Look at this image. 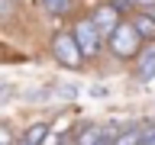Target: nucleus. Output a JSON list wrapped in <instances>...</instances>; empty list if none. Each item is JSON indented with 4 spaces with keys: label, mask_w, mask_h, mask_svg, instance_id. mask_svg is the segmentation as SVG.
Segmentation results:
<instances>
[{
    "label": "nucleus",
    "mask_w": 155,
    "mask_h": 145,
    "mask_svg": "<svg viewBox=\"0 0 155 145\" xmlns=\"http://www.w3.org/2000/svg\"><path fill=\"white\" fill-rule=\"evenodd\" d=\"M145 42L139 39V32H136L133 26H129V19H123L120 26L110 32V39H107V48H110V55H116V58H136L139 55V48H142Z\"/></svg>",
    "instance_id": "1"
},
{
    "label": "nucleus",
    "mask_w": 155,
    "mask_h": 145,
    "mask_svg": "<svg viewBox=\"0 0 155 145\" xmlns=\"http://www.w3.org/2000/svg\"><path fill=\"white\" fill-rule=\"evenodd\" d=\"M52 55H55V61L61 68H68V71H78V68L87 61V58L81 55V48H78L71 32H55V36H52Z\"/></svg>",
    "instance_id": "2"
},
{
    "label": "nucleus",
    "mask_w": 155,
    "mask_h": 145,
    "mask_svg": "<svg viewBox=\"0 0 155 145\" xmlns=\"http://www.w3.org/2000/svg\"><path fill=\"white\" fill-rule=\"evenodd\" d=\"M71 36H74V42H78V48H81V55H84V58H97L100 52H104V39H100V32L94 29V23H91L87 16L74 19Z\"/></svg>",
    "instance_id": "3"
},
{
    "label": "nucleus",
    "mask_w": 155,
    "mask_h": 145,
    "mask_svg": "<svg viewBox=\"0 0 155 145\" xmlns=\"http://www.w3.org/2000/svg\"><path fill=\"white\" fill-rule=\"evenodd\" d=\"M87 19L94 23V29L100 32V39H110V32H113L120 23H123V16L116 13V7H110V3H100V7H94L91 13H87Z\"/></svg>",
    "instance_id": "4"
},
{
    "label": "nucleus",
    "mask_w": 155,
    "mask_h": 145,
    "mask_svg": "<svg viewBox=\"0 0 155 145\" xmlns=\"http://www.w3.org/2000/svg\"><path fill=\"white\" fill-rule=\"evenodd\" d=\"M133 71L139 81H155V42H145L133 58Z\"/></svg>",
    "instance_id": "5"
},
{
    "label": "nucleus",
    "mask_w": 155,
    "mask_h": 145,
    "mask_svg": "<svg viewBox=\"0 0 155 145\" xmlns=\"http://www.w3.org/2000/svg\"><path fill=\"white\" fill-rule=\"evenodd\" d=\"M129 26L139 32L142 42H155V19L145 13V10H133V16H129Z\"/></svg>",
    "instance_id": "6"
},
{
    "label": "nucleus",
    "mask_w": 155,
    "mask_h": 145,
    "mask_svg": "<svg viewBox=\"0 0 155 145\" xmlns=\"http://www.w3.org/2000/svg\"><path fill=\"white\" fill-rule=\"evenodd\" d=\"M100 135H104V126H100V123H84L71 139H74V145H94Z\"/></svg>",
    "instance_id": "7"
},
{
    "label": "nucleus",
    "mask_w": 155,
    "mask_h": 145,
    "mask_svg": "<svg viewBox=\"0 0 155 145\" xmlns=\"http://www.w3.org/2000/svg\"><path fill=\"white\" fill-rule=\"evenodd\" d=\"M139 139H142V126H126L113 135L110 145H139Z\"/></svg>",
    "instance_id": "8"
},
{
    "label": "nucleus",
    "mask_w": 155,
    "mask_h": 145,
    "mask_svg": "<svg viewBox=\"0 0 155 145\" xmlns=\"http://www.w3.org/2000/svg\"><path fill=\"white\" fill-rule=\"evenodd\" d=\"M39 7L45 13H52V16H68L74 10V0H39Z\"/></svg>",
    "instance_id": "9"
},
{
    "label": "nucleus",
    "mask_w": 155,
    "mask_h": 145,
    "mask_svg": "<svg viewBox=\"0 0 155 145\" xmlns=\"http://www.w3.org/2000/svg\"><path fill=\"white\" fill-rule=\"evenodd\" d=\"M45 132H48V123H32L26 132H23V142H26V145H42Z\"/></svg>",
    "instance_id": "10"
},
{
    "label": "nucleus",
    "mask_w": 155,
    "mask_h": 145,
    "mask_svg": "<svg viewBox=\"0 0 155 145\" xmlns=\"http://www.w3.org/2000/svg\"><path fill=\"white\" fill-rule=\"evenodd\" d=\"M107 3H110V7H116V13H120V16H123V13H129V10H136L133 0H107Z\"/></svg>",
    "instance_id": "11"
},
{
    "label": "nucleus",
    "mask_w": 155,
    "mask_h": 145,
    "mask_svg": "<svg viewBox=\"0 0 155 145\" xmlns=\"http://www.w3.org/2000/svg\"><path fill=\"white\" fill-rule=\"evenodd\" d=\"M16 139H13V132H10L7 126H0V145H13Z\"/></svg>",
    "instance_id": "12"
},
{
    "label": "nucleus",
    "mask_w": 155,
    "mask_h": 145,
    "mask_svg": "<svg viewBox=\"0 0 155 145\" xmlns=\"http://www.w3.org/2000/svg\"><path fill=\"white\" fill-rule=\"evenodd\" d=\"M13 145H26V142H23V139H16V142H13Z\"/></svg>",
    "instance_id": "13"
},
{
    "label": "nucleus",
    "mask_w": 155,
    "mask_h": 145,
    "mask_svg": "<svg viewBox=\"0 0 155 145\" xmlns=\"http://www.w3.org/2000/svg\"><path fill=\"white\" fill-rule=\"evenodd\" d=\"M139 145H149V142H142V139H139Z\"/></svg>",
    "instance_id": "14"
}]
</instances>
